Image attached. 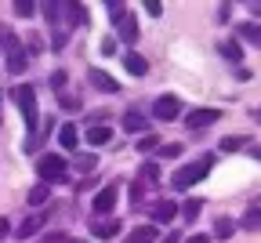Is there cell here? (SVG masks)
<instances>
[{
	"label": "cell",
	"mask_w": 261,
	"mask_h": 243,
	"mask_svg": "<svg viewBox=\"0 0 261 243\" xmlns=\"http://www.w3.org/2000/svg\"><path fill=\"white\" fill-rule=\"evenodd\" d=\"M11 94H15V102H18V109H22V120H25V127H29V138H25V149H33V142H37V127H40V109H37V91H33L29 84H22V87H15Z\"/></svg>",
	"instance_id": "1"
},
{
	"label": "cell",
	"mask_w": 261,
	"mask_h": 243,
	"mask_svg": "<svg viewBox=\"0 0 261 243\" xmlns=\"http://www.w3.org/2000/svg\"><path fill=\"white\" fill-rule=\"evenodd\" d=\"M211 167H214V156H211V153H203V156H196L192 163L178 167V171H174V178H171V185H174L178 192H185L189 185H196V182H203V178L211 175Z\"/></svg>",
	"instance_id": "2"
},
{
	"label": "cell",
	"mask_w": 261,
	"mask_h": 243,
	"mask_svg": "<svg viewBox=\"0 0 261 243\" xmlns=\"http://www.w3.org/2000/svg\"><path fill=\"white\" fill-rule=\"evenodd\" d=\"M37 175H40L44 185L65 182V178H69V163H65V156H58V153H44V156L37 160Z\"/></svg>",
	"instance_id": "3"
},
{
	"label": "cell",
	"mask_w": 261,
	"mask_h": 243,
	"mask_svg": "<svg viewBox=\"0 0 261 243\" xmlns=\"http://www.w3.org/2000/svg\"><path fill=\"white\" fill-rule=\"evenodd\" d=\"M4 58H8V73L11 77H22L25 69H29V55H25L22 40L11 37V33H4Z\"/></svg>",
	"instance_id": "4"
},
{
	"label": "cell",
	"mask_w": 261,
	"mask_h": 243,
	"mask_svg": "<svg viewBox=\"0 0 261 243\" xmlns=\"http://www.w3.org/2000/svg\"><path fill=\"white\" fill-rule=\"evenodd\" d=\"M152 116L156 120H178L181 116V98H174V94H160L156 102H152Z\"/></svg>",
	"instance_id": "5"
},
{
	"label": "cell",
	"mask_w": 261,
	"mask_h": 243,
	"mask_svg": "<svg viewBox=\"0 0 261 243\" xmlns=\"http://www.w3.org/2000/svg\"><path fill=\"white\" fill-rule=\"evenodd\" d=\"M113 18H116V37H120L123 44L135 47V40H138V22H135V15H130V11H120V15H113Z\"/></svg>",
	"instance_id": "6"
},
{
	"label": "cell",
	"mask_w": 261,
	"mask_h": 243,
	"mask_svg": "<svg viewBox=\"0 0 261 243\" xmlns=\"http://www.w3.org/2000/svg\"><path fill=\"white\" fill-rule=\"evenodd\" d=\"M218 109H192L189 116H185V124H189V131H203V127H211V124H218Z\"/></svg>",
	"instance_id": "7"
},
{
	"label": "cell",
	"mask_w": 261,
	"mask_h": 243,
	"mask_svg": "<svg viewBox=\"0 0 261 243\" xmlns=\"http://www.w3.org/2000/svg\"><path fill=\"white\" fill-rule=\"evenodd\" d=\"M123 131H127V134H145V131H149V120H145L138 109H127V113H123Z\"/></svg>",
	"instance_id": "8"
},
{
	"label": "cell",
	"mask_w": 261,
	"mask_h": 243,
	"mask_svg": "<svg viewBox=\"0 0 261 243\" xmlns=\"http://www.w3.org/2000/svg\"><path fill=\"white\" fill-rule=\"evenodd\" d=\"M87 80H91L98 91H106V94H116V91H120V84H116L109 73H102V69H91V73H87Z\"/></svg>",
	"instance_id": "9"
},
{
	"label": "cell",
	"mask_w": 261,
	"mask_h": 243,
	"mask_svg": "<svg viewBox=\"0 0 261 243\" xmlns=\"http://www.w3.org/2000/svg\"><path fill=\"white\" fill-rule=\"evenodd\" d=\"M123 69H127L130 77H145V73H149V62H145L138 51H127V55H123Z\"/></svg>",
	"instance_id": "10"
},
{
	"label": "cell",
	"mask_w": 261,
	"mask_h": 243,
	"mask_svg": "<svg viewBox=\"0 0 261 243\" xmlns=\"http://www.w3.org/2000/svg\"><path fill=\"white\" fill-rule=\"evenodd\" d=\"M113 203H116V189L106 185L102 192H94V214H109V211H113Z\"/></svg>",
	"instance_id": "11"
},
{
	"label": "cell",
	"mask_w": 261,
	"mask_h": 243,
	"mask_svg": "<svg viewBox=\"0 0 261 243\" xmlns=\"http://www.w3.org/2000/svg\"><path fill=\"white\" fill-rule=\"evenodd\" d=\"M236 33H240V40H243V44H250V47H261V26H257V22H243Z\"/></svg>",
	"instance_id": "12"
},
{
	"label": "cell",
	"mask_w": 261,
	"mask_h": 243,
	"mask_svg": "<svg viewBox=\"0 0 261 243\" xmlns=\"http://www.w3.org/2000/svg\"><path fill=\"white\" fill-rule=\"evenodd\" d=\"M240 229L243 232H261V207H247L243 218H240Z\"/></svg>",
	"instance_id": "13"
},
{
	"label": "cell",
	"mask_w": 261,
	"mask_h": 243,
	"mask_svg": "<svg viewBox=\"0 0 261 243\" xmlns=\"http://www.w3.org/2000/svg\"><path fill=\"white\" fill-rule=\"evenodd\" d=\"M174 214H178V207H174V203H171V200H160V203H156V207H152V218H156V222H160V225H167V222H171V218H174Z\"/></svg>",
	"instance_id": "14"
},
{
	"label": "cell",
	"mask_w": 261,
	"mask_h": 243,
	"mask_svg": "<svg viewBox=\"0 0 261 243\" xmlns=\"http://www.w3.org/2000/svg\"><path fill=\"white\" fill-rule=\"evenodd\" d=\"M87 142H91V145H109V142H113V131H109L106 124H94V127L87 131Z\"/></svg>",
	"instance_id": "15"
},
{
	"label": "cell",
	"mask_w": 261,
	"mask_h": 243,
	"mask_svg": "<svg viewBox=\"0 0 261 243\" xmlns=\"http://www.w3.org/2000/svg\"><path fill=\"white\" fill-rule=\"evenodd\" d=\"M200 211H203V200H196V196H189V200L178 207V214H181L185 222H196V218H200Z\"/></svg>",
	"instance_id": "16"
},
{
	"label": "cell",
	"mask_w": 261,
	"mask_h": 243,
	"mask_svg": "<svg viewBox=\"0 0 261 243\" xmlns=\"http://www.w3.org/2000/svg\"><path fill=\"white\" fill-rule=\"evenodd\" d=\"M58 142H62L65 149H76V142H80V134H76V127H73V124H65V127L58 131Z\"/></svg>",
	"instance_id": "17"
},
{
	"label": "cell",
	"mask_w": 261,
	"mask_h": 243,
	"mask_svg": "<svg viewBox=\"0 0 261 243\" xmlns=\"http://www.w3.org/2000/svg\"><path fill=\"white\" fill-rule=\"evenodd\" d=\"M138 175H142V178H138V185H142V189H145V185H156V175H160V167L149 160V163H142V171H138Z\"/></svg>",
	"instance_id": "18"
},
{
	"label": "cell",
	"mask_w": 261,
	"mask_h": 243,
	"mask_svg": "<svg viewBox=\"0 0 261 243\" xmlns=\"http://www.w3.org/2000/svg\"><path fill=\"white\" fill-rule=\"evenodd\" d=\"M152 239H156V229H152V225H142V229L130 232V239H127V243H152Z\"/></svg>",
	"instance_id": "19"
},
{
	"label": "cell",
	"mask_w": 261,
	"mask_h": 243,
	"mask_svg": "<svg viewBox=\"0 0 261 243\" xmlns=\"http://www.w3.org/2000/svg\"><path fill=\"white\" fill-rule=\"evenodd\" d=\"M214 232H218V239H228V236L236 232V222H232V218H218V222H214Z\"/></svg>",
	"instance_id": "20"
},
{
	"label": "cell",
	"mask_w": 261,
	"mask_h": 243,
	"mask_svg": "<svg viewBox=\"0 0 261 243\" xmlns=\"http://www.w3.org/2000/svg\"><path fill=\"white\" fill-rule=\"evenodd\" d=\"M218 51L228 58V62H240L243 58V51H240V44H232V40H225V44H218Z\"/></svg>",
	"instance_id": "21"
},
{
	"label": "cell",
	"mask_w": 261,
	"mask_h": 243,
	"mask_svg": "<svg viewBox=\"0 0 261 243\" xmlns=\"http://www.w3.org/2000/svg\"><path fill=\"white\" fill-rule=\"evenodd\" d=\"M47 196H51V189L40 182V185H33L29 189V203H47Z\"/></svg>",
	"instance_id": "22"
},
{
	"label": "cell",
	"mask_w": 261,
	"mask_h": 243,
	"mask_svg": "<svg viewBox=\"0 0 261 243\" xmlns=\"http://www.w3.org/2000/svg\"><path fill=\"white\" fill-rule=\"evenodd\" d=\"M62 11H65V18H69V22H76V26H80V22H84V18H87V11H84V8H80V4H65V8H62Z\"/></svg>",
	"instance_id": "23"
},
{
	"label": "cell",
	"mask_w": 261,
	"mask_h": 243,
	"mask_svg": "<svg viewBox=\"0 0 261 243\" xmlns=\"http://www.w3.org/2000/svg\"><path fill=\"white\" fill-rule=\"evenodd\" d=\"M44 225V214H37V218H29V222H22L18 225V236H33V232H37Z\"/></svg>",
	"instance_id": "24"
},
{
	"label": "cell",
	"mask_w": 261,
	"mask_h": 243,
	"mask_svg": "<svg viewBox=\"0 0 261 243\" xmlns=\"http://www.w3.org/2000/svg\"><path fill=\"white\" fill-rule=\"evenodd\" d=\"M91 229L102 236V239H109V236H116V232H120V225H116V222H106V225H102V222H94Z\"/></svg>",
	"instance_id": "25"
},
{
	"label": "cell",
	"mask_w": 261,
	"mask_h": 243,
	"mask_svg": "<svg viewBox=\"0 0 261 243\" xmlns=\"http://www.w3.org/2000/svg\"><path fill=\"white\" fill-rule=\"evenodd\" d=\"M243 145H250L247 138H225V142H221V149H225V153H236V149H243Z\"/></svg>",
	"instance_id": "26"
},
{
	"label": "cell",
	"mask_w": 261,
	"mask_h": 243,
	"mask_svg": "<svg viewBox=\"0 0 261 243\" xmlns=\"http://www.w3.org/2000/svg\"><path fill=\"white\" fill-rule=\"evenodd\" d=\"M33 11H37V4H29V0H18V4H15V15L18 18H29Z\"/></svg>",
	"instance_id": "27"
},
{
	"label": "cell",
	"mask_w": 261,
	"mask_h": 243,
	"mask_svg": "<svg viewBox=\"0 0 261 243\" xmlns=\"http://www.w3.org/2000/svg\"><path fill=\"white\" fill-rule=\"evenodd\" d=\"M145 11H149L152 18H160V15H163V4H156V0H149V4H145Z\"/></svg>",
	"instance_id": "28"
},
{
	"label": "cell",
	"mask_w": 261,
	"mask_h": 243,
	"mask_svg": "<svg viewBox=\"0 0 261 243\" xmlns=\"http://www.w3.org/2000/svg\"><path fill=\"white\" fill-rule=\"evenodd\" d=\"M156 145H160V142H156V138H142V145H138V149H142V153H152Z\"/></svg>",
	"instance_id": "29"
},
{
	"label": "cell",
	"mask_w": 261,
	"mask_h": 243,
	"mask_svg": "<svg viewBox=\"0 0 261 243\" xmlns=\"http://www.w3.org/2000/svg\"><path fill=\"white\" fill-rule=\"evenodd\" d=\"M76 167H84V171H91V167H94V156H76Z\"/></svg>",
	"instance_id": "30"
},
{
	"label": "cell",
	"mask_w": 261,
	"mask_h": 243,
	"mask_svg": "<svg viewBox=\"0 0 261 243\" xmlns=\"http://www.w3.org/2000/svg\"><path fill=\"white\" fill-rule=\"evenodd\" d=\"M178 153H181V145H174V142L163 145V156H178Z\"/></svg>",
	"instance_id": "31"
},
{
	"label": "cell",
	"mask_w": 261,
	"mask_h": 243,
	"mask_svg": "<svg viewBox=\"0 0 261 243\" xmlns=\"http://www.w3.org/2000/svg\"><path fill=\"white\" fill-rule=\"evenodd\" d=\"M185 243H211V236H203V232H192Z\"/></svg>",
	"instance_id": "32"
},
{
	"label": "cell",
	"mask_w": 261,
	"mask_h": 243,
	"mask_svg": "<svg viewBox=\"0 0 261 243\" xmlns=\"http://www.w3.org/2000/svg\"><path fill=\"white\" fill-rule=\"evenodd\" d=\"M58 11H62L58 4H44V15H47V18H58Z\"/></svg>",
	"instance_id": "33"
},
{
	"label": "cell",
	"mask_w": 261,
	"mask_h": 243,
	"mask_svg": "<svg viewBox=\"0 0 261 243\" xmlns=\"http://www.w3.org/2000/svg\"><path fill=\"white\" fill-rule=\"evenodd\" d=\"M51 84H55V91H62V84H65V73H55V77H51Z\"/></svg>",
	"instance_id": "34"
},
{
	"label": "cell",
	"mask_w": 261,
	"mask_h": 243,
	"mask_svg": "<svg viewBox=\"0 0 261 243\" xmlns=\"http://www.w3.org/2000/svg\"><path fill=\"white\" fill-rule=\"evenodd\" d=\"M8 232H11V222H8V218H0V239H4Z\"/></svg>",
	"instance_id": "35"
},
{
	"label": "cell",
	"mask_w": 261,
	"mask_h": 243,
	"mask_svg": "<svg viewBox=\"0 0 261 243\" xmlns=\"http://www.w3.org/2000/svg\"><path fill=\"white\" fill-rule=\"evenodd\" d=\"M163 243H178V236H174V232H171V236H167V239H163Z\"/></svg>",
	"instance_id": "36"
},
{
	"label": "cell",
	"mask_w": 261,
	"mask_h": 243,
	"mask_svg": "<svg viewBox=\"0 0 261 243\" xmlns=\"http://www.w3.org/2000/svg\"><path fill=\"white\" fill-rule=\"evenodd\" d=\"M0 44H4V29H0Z\"/></svg>",
	"instance_id": "37"
}]
</instances>
